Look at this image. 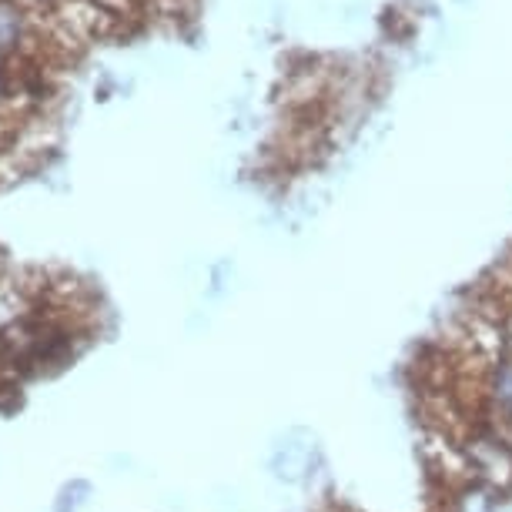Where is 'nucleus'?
<instances>
[{
    "label": "nucleus",
    "instance_id": "f257e3e1",
    "mask_svg": "<svg viewBox=\"0 0 512 512\" xmlns=\"http://www.w3.org/2000/svg\"><path fill=\"white\" fill-rule=\"evenodd\" d=\"M462 452H466L469 479L482 482L496 496H512V442L502 439L486 422H472L462 432Z\"/></svg>",
    "mask_w": 512,
    "mask_h": 512
},
{
    "label": "nucleus",
    "instance_id": "f03ea898",
    "mask_svg": "<svg viewBox=\"0 0 512 512\" xmlns=\"http://www.w3.org/2000/svg\"><path fill=\"white\" fill-rule=\"evenodd\" d=\"M502 496H496L492 489H486L476 479H466L452 489H442V506L439 512H499Z\"/></svg>",
    "mask_w": 512,
    "mask_h": 512
}]
</instances>
